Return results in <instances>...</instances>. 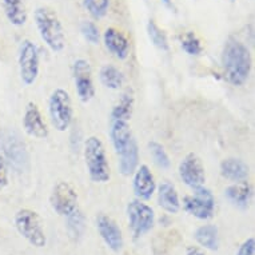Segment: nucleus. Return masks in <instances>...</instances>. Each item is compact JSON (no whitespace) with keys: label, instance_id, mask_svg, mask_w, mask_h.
Masks as SVG:
<instances>
[{"label":"nucleus","instance_id":"1","mask_svg":"<svg viewBox=\"0 0 255 255\" xmlns=\"http://www.w3.org/2000/svg\"><path fill=\"white\" fill-rule=\"evenodd\" d=\"M222 64H223L227 82L235 87H241L246 83L250 76V51L243 43L234 38H230L223 48Z\"/></svg>","mask_w":255,"mask_h":255},{"label":"nucleus","instance_id":"2","mask_svg":"<svg viewBox=\"0 0 255 255\" xmlns=\"http://www.w3.org/2000/svg\"><path fill=\"white\" fill-rule=\"evenodd\" d=\"M34 19L46 46L54 52H60L66 46V35L58 15L47 7H38L35 9Z\"/></svg>","mask_w":255,"mask_h":255},{"label":"nucleus","instance_id":"3","mask_svg":"<svg viewBox=\"0 0 255 255\" xmlns=\"http://www.w3.org/2000/svg\"><path fill=\"white\" fill-rule=\"evenodd\" d=\"M84 160L87 166L88 175L95 183L109 182L110 172L109 158L106 152L105 144L98 136H90L84 143Z\"/></svg>","mask_w":255,"mask_h":255},{"label":"nucleus","instance_id":"4","mask_svg":"<svg viewBox=\"0 0 255 255\" xmlns=\"http://www.w3.org/2000/svg\"><path fill=\"white\" fill-rule=\"evenodd\" d=\"M48 114L51 125L59 132H64L70 128L74 119L71 97L66 90L56 88L48 98Z\"/></svg>","mask_w":255,"mask_h":255},{"label":"nucleus","instance_id":"5","mask_svg":"<svg viewBox=\"0 0 255 255\" xmlns=\"http://www.w3.org/2000/svg\"><path fill=\"white\" fill-rule=\"evenodd\" d=\"M15 227L17 233L32 246L38 249L46 246L47 238L43 229V221L38 213L28 209L19 210L15 215Z\"/></svg>","mask_w":255,"mask_h":255},{"label":"nucleus","instance_id":"6","mask_svg":"<svg viewBox=\"0 0 255 255\" xmlns=\"http://www.w3.org/2000/svg\"><path fill=\"white\" fill-rule=\"evenodd\" d=\"M128 226L134 238H140L154 227L155 213L150 206L140 199H134L127 205Z\"/></svg>","mask_w":255,"mask_h":255},{"label":"nucleus","instance_id":"7","mask_svg":"<svg viewBox=\"0 0 255 255\" xmlns=\"http://www.w3.org/2000/svg\"><path fill=\"white\" fill-rule=\"evenodd\" d=\"M17 63H19V72H20V79L23 84L24 86L34 84L39 76L40 62H39L38 47L28 39H24L20 43Z\"/></svg>","mask_w":255,"mask_h":255},{"label":"nucleus","instance_id":"8","mask_svg":"<svg viewBox=\"0 0 255 255\" xmlns=\"http://www.w3.org/2000/svg\"><path fill=\"white\" fill-rule=\"evenodd\" d=\"M183 209L186 213L198 219H210L215 211L214 194L205 186L194 188L193 195H186L183 198Z\"/></svg>","mask_w":255,"mask_h":255},{"label":"nucleus","instance_id":"9","mask_svg":"<svg viewBox=\"0 0 255 255\" xmlns=\"http://www.w3.org/2000/svg\"><path fill=\"white\" fill-rule=\"evenodd\" d=\"M50 203L55 213L62 217H70L78 210V193L68 182L60 180L51 193Z\"/></svg>","mask_w":255,"mask_h":255},{"label":"nucleus","instance_id":"10","mask_svg":"<svg viewBox=\"0 0 255 255\" xmlns=\"http://www.w3.org/2000/svg\"><path fill=\"white\" fill-rule=\"evenodd\" d=\"M0 148L4 154L5 163L17 170L24 168V163H27V152H25L24 144L21 143L20 138L13 132H1L0 138Z\"/></svg>","mask_w":255,"mask_h":255},{"label":"nucleus","instance_id":"11","mask_svg":"<svg viewBox=\"0 0 255 255\" xmlns=\"http://www.w3.org/2000/svg\"><path fill=\"white\" fill-rule=\"evenodd\" d=\"M179 176L182 182L190 188H198L205 186L206 182V171L203 167L202 160L197 155L190 152L182 159L179 163Z\"/></svg>","mask_w":255,"mask_h":255},{"label":"nucleus","instance_id":"12","mask_svg":"<svg viewBox=\"0 0 255 255\" xmlns=\"http://www.w3.org/2000/svg\"><path fill=\"white\" fill-rule=\"evenodd\" d=\"M74 80L78 98L82 103H88L95 97V87L92 82V70L90 63L84 59H78L74 63Z\"/></svg>","mask_w":255,"mask_h":255},{"label":"nucleus","instance_id":"13","mask_svg":"<svg viewBox=\"0 0 255 255\" xmlns=\"http://www.w3.org/2000/svg\"><path fill=\"white\" fill-rule=\"evenodd\" d=\"M21 125L24 128L25 134L36 139H46L48 136V128L46 122L43 121L42 113L34 102H29L25 106Z\"/></svg>","mask_w":255,"mask_h":255},{"label":"nucleus","instance_id":"14","mask_svg":"<svg viewBox=\"0 0 255 255\" xmlns=\"http://www.w3.org/2000/svg\"><path fill=\"white\" fill-rule=\"evenodd\" d=\"M97 227L102 239L114 253L122 251V249L125 246V241H123L121 227L118 226V223L114 221L113 218L107 217L105 214H101L97 218Z\"/></svg>","mask_w":255,"mask_h":255},{"label":"nucleus","instance_id":"15","mask_svg":"<svg viewBox=\"0 0 255 255\" xmlns=\"http://www.w3.org/2000/svg\"><path fill=\"white\" fill-rule=\"evenodd\" d=\"M132 190L138 199L140 201H148L154 195L156 190V183L152 172L148 166L142 164L134 172V180H132Z\"/></svg>","mask_w":255,"mask_h":255},{"label":"nucleus","instance_id":"16","mask_svg":"<svg viewBox=\"0 0 255 255\" xmlns=\"http://www.w3.org/2000/svg\"><path fill=\"white\" fill-rule=\"evenodd\" d=\"M103 43H105L106 48L119 60H125L128 58L130 42L119 29L113 28V27L106 29L103 34Z\"/></svg>","mask_w":255,"mask_h":255},{"label":"nucleus","instance_id":"17","mask_svg":"<svg viewBox=\"0 0 255 255\" xmlns=\"http://www.w3.org/2000/svg\"><path fill=\"white\" fill-rule=\"evenodd\" d=\"M128 122L130 121L110 119V138H111V143H113L118 155L128 146V143L132 139Z\"/></svg>","mask_w":255,"mask_h":255},{"label":"nucleus","instance_id":"18","mask_svg":"<svg viewBox=\"0 0 255 255\" xmlns=\"http://www.w3.org/2000/svg\"><path fill=\"white\" fill-rule=\"evenodd\" d=\"M250 168L243 160L238 158H227L222 160L221 175L231 182H241L246 180L249 176Z\"/></svg>","mask_w":255,"mask_h":255},{"label":"nucleus","instance_id":"19","mask_svg":"<svg viewBox=\"0 0 255 255\" xmlns=\"http://www.w3.org/2000/svg\"><path fill=\"white\" fill-rule=\"evenodd\" d=\"M158 203L166 213L176 214L180 210L179 195L176 188L170 182H163L158 187Z\"/></svg>","mask_w":255,"mask_h":255},{"label":"nucleus","instance_id":"20","mask_svg":"<svg viewBox=\"0 0 255 255\" xmlns=\"http://www.w3.org/2000/svg\"><path fill=\"white\" fill-rule=\"evenodd\" d=\"M119 172L123 176H130L139 166V148L134 138L131 139L128 146L119 154Z\"/></svg>","mask_w":255,"mask_h":255},{"label":"nucleus","instance_id":"21","mask_svg":"<svg viewBox=\"0 0 255 255\" xmlns=\"http://www.w3.org/2000/svg\"><path fill=\"white\" fill-rule=\"evenodd\" d=\"M251 193L253 188L250 183L246 180H241V182H235L225 190V197L239 209H246L250 202Z\"/></svg>","mask_w":255,"mask_h":255},{"label":"nucleus","instance_id":"22","mask_svg":"<svg viewBox=\"0 0 255 255\" xmlns=\"http://www.w3.org/2000/svg\"><path fill=\"white\" fill-rule=\"evenodd\" d=\"M5 17L12 25L20 27L27 21V9L23 0H1Z\"/></svg>","mask_w":255,"mask_h":255},{"label":"nucleus","instance_id":"23","mask_svg":"<svg viewBox=\"0 0 255 255\" xmlns=\"http://www.w3.org/2000/svg\"><path fill=\"white\" fill-rule=\"evenodd\" d=\"M194 238L202 247L207 250L217 251L219 247V235H218V229L214 225H205L201 226L195 233Z\"/></svg>","mask_w":255,"mask_h":255},{"label":"nucleus","instance_id":"24","mask_svg":"<svg viewBox=\"0 0 255 255\" xmlns=\"http://www.w3.org/2000/svg\"><path fill=\"white\" fill-rule=\"evenodd\" d=\"M134 109V94L131 90L127 91L121 97L118 103L113 107L110 119H123V121H130Z\"/></svg>","mask_w":255,"mask_h":255},{"label":"nucleus","instance_id":"25","mask_svg":"<svg viewBox=\"0 0 255 255\" xmlns=\"http://www.w3.org/2000/svg\"><path fill=\"white\" fill-rule=\"evenodd\" d=\"M99 78H101L102 84L110 90H119L125 82V76H123L121 70L113 64L103 66L101 68V72H99Z\"/></svg>","mask_w":255,"mask_h":255},{"label":"nucleus","instance_id":"26","mask_svg":"<svg viewBox=\"0 0 255 255\" xmlns=\"http://www.w3.org/2000/svg\"><path fill=\"white\" fill-rule=\"evenodd\" d=\"M147 34H148V38H150L151 43L156 48L162 51H168L167 36H166V34H164L162 29L159 28L154 20L148 21V24H147Z\"/></svg>","mask_w":255,"mask_h":255},{"label":"nucleus","instance_id":"27","mask_svg":"<svg viewBox=\"0 0 255 255\" xmlns=\"http://www.w3.org/2000/svg\"><path fill=\"white\" fill-rule=\"evenodd\" d=\"M148 150H150V154L152 156V160H154V163L158 166L159 168H168L170 167V158H168L167 152L164 150V147L160 144V143L152 142L148 143Z\"/></svg>","mask_w":255,"mask_h":255},{"label":"nucleus","instance_id":"28","mask_svg":"<svg viewBox=\"0 0 255 255\" xmlns=\"http://www.w3.org/2000/svg\"><path fill=\"white\" fill-rule=\"evenodd\" d=\"M84 8L95 19H102L109 12L110 0H83Z\"/></svg>","mask_w":255,"mask_h":255},{"label":"nucleus","instance_id":"29","mask_svg":"<svg viewBox=\"0 0 255 255\" xmlns=\"http://www.w3.org/2000/svg\"><path fill=\"white\" fill-rule=\"evenodd\" d=\"M180 46H182V48H183L186 54L191 55V56H198L203 51L201 40L197 38V35L194 34V32H187V34L184 35Z\"/></svg>","mask_w":255,"mask_h":255},{"label":"nucleus","instance_id":"30","mask_svg":"<svg viewBox=\"0 0 255 255\" xmlns=\"http://www.w3.org/2000/svg\"><path fill=\"white\" fill-rule=\"evenodd\" d=\"M80 32L83 35V38L91 44H98L101 40L99 28L92 21H83L80 25Z\"/></svg>","mask_w":255,"mask_h":255},{"label":"nucleus","instance_id":"31","mask_svg":"<svg viewBox=\"0 0 255 255\" xmlns=\"http://www.w3.org/2000/svg\"><path fill=\"white\" fill-rule=\"evenodd\" d=\"M68 218V229H70V233L71 235H80L82 234V230H83L84 227V217L82 215V213H79L78 210H76L75 213L71 214Z\"/></svg>","mask_w":255,"mask_h":255},{"label":"nucleus","instance_id":"32","mask_svg":"<svg viewBox=\"0 0 255 255\" xmlns=\"http://www.w3.org/2000/svg\"><path fill=\"white\" fill-rule=\"evenodd\" d=\"M237 255H255V241L254 238H249L239 247Z\"/></svg>","mask_w":255,"mask_h":255},{"label":"nucleus","instance_id":"33","mask_svg":"<svg viewBox=\"0 0 255 255\" xmlns=\"http://www.w3.org/2000/svg\"><path fill=\"white\" fill-rule=\"evenodd\" d=\"M8 184V166L3 156H0V190Z\"/></svg>","mask_w":255,"mask_h":255},{"label":"nucleus","instance_id":"34","mask_svg":"<svg viewBox=\"0 0 255 255\" xmlns=\"http://www.w3.org/2000/svg\"><path fill=\"white\" fill-rule=\"evenodd\" d=\"M186 255H206V254L201 250V249H199V247L190 246L187 247V250H186Z\"/></svg>","mask_w":255,"mask_h":255},{"label":"nucleus","instance_id":"35","mask_svg":"<svg viewBox=\"0 0 255 255\" xmlns=\"http://www.w3.org/2000/svg\"><path fill=\"white\" fill-rule=\"evenodd\" d=\"M164 4L167 5V7H171V0H162Z\"/></svg>","mask_w":255,"mask_h":255}]
</instances>
